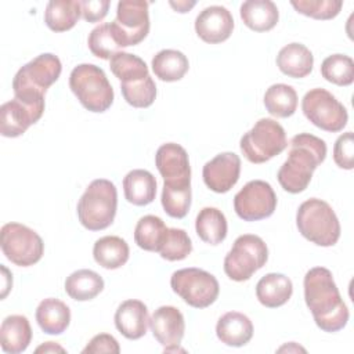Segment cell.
<instances>
[{"label":"cell","mask_w":354,"mask_h":354,"mask_svg":"<svg viewBox=\"0 0 354 354\" xmlns=\"http://www.w3.org/2000/svg\"><path fill=\"white\" fill-rule=\"evenodd\" d=\"M303 286L306 304L321 330L333 333L347 325L350 317L348 308L328 268H310L304 275Z\"/></svg>","instance_id":"obj_1"},{"label":"cell","mask_w":354,"mask_h":354,"mask_svg":"<svg viewBox=\"0 0 354 354\" xmlns=\"http://www.w3.org/2000/svg\"><path fill=\"white\" fill-rule=\"evenodd\" d=\"M288 159L279 167L277 178L289 194L303 192L313 177L314 170L326 158V144L322 138L310 133L292 137Z\"/></svg>","instance_id":"obj_2"},{"label":"cell","mask_w":354,"mask_h":354,"mask_svg":"<svg viewBox=\"0 0 354 354\" xmlns=\"http://www.w3.org/2000/svg\"><path fill=\"white\" fill-rule=\"evenodd\" d=\"M62 72L61 61L51 53H43L25 64L12 80L14 95L26 102H44L47 88L55 83Z\"/></svg>","instance_id":"obj_3"},{"label":"cell","mask_w":354,"mask_h":354,"mask_svg":"<svg viewBox=\"0 0 354 354\" xmlns=\"http://www.w3.org/2000/svg\"><path fill=\"white\" fill-rule=\"evenodd\" d=\"M118 191L106 178L93 180L77 202V217L88 231L108 228L116 216Z\"/></svg>","instance_id":"obj_4"},{"label":"cell","mask_w":354,"mask_h":354,"mask_svg":"<svg viewBox=\"0 0 354 354\" xmlns=\"http://www.w3.org/2000/svg\"><path fill=\"white\" fill-rule=\"evenodd\" d=\"M299 232L318 246H333L340 238V223L330 205L318 198L304 201L296 213Z\"/></svg>","instance_id":"obj_5"},{"label":"cell","mask_w":354,"mask_h":354,"mask_svg":"<svg viewBox=\"0 0 354 354\" xmlns=\"http://www.w3.org/2000/svg\"><path fill=\"white\" fill-rule=\"evenodd\" d=\"M69 87L79 102L90 112L101 113L111 108L115 94L105 72L94 64H80L69 75Z\"/></svg>","instance_id":"obj_6"},{"label":"cell","mask_w":354,"mask_h":354,"mask_svg":"<svg viewBox=\"0 0 354 354\" xmlns=\"http://www.w3.org/2000/svg\"><path fill=\"white\" fill-rule=\"evenodd\" d=\"M288 147L283 127L274 119L261 118L241 137L239 148L250 163H264Z\"/></svg>","instance_id":"obj_7"},{"label":"cell","mask_w":354,"mask_h":354,"mask_svg":"<svg viewBox=\"0 0 354 354\" xmlns=\"http://www.w3.org/2000/svg\"><path fill=\"white\" fill-rule=\"evenodd\" d=\"M267 260L268 248L266 242L254 234H243L235 239L231 250L227 253L224 272L230 279L243 282L264 267Z\"/></svg>","instance_id":"obj_8"},{"label":"cell","mask_w":354,"mask_h":354,"mask_svg":"<svg viewBox=\"0 0 354 354\" xmlns=\"http://www.w3.org/2000/svg\"><path fill=\"white\" fill-rule=\"evenodd\" d=\"M170 286L176 295L194 308L209 307L220 293V285L216 277L196 267L174 271L170 278Z\"/></svg>","instance_id":"obj_9"},{"label":"cell","mask_w":354,"mask_h":354,"mask_svg":"<svg viewBox=\"0 0 354 354\" xmlns=\"http://www.w3.org/2000/svg\"><path fill=\"white\" fill-rule=\"evenodd\" d=\"M0 246L3 254L19 267L36 264L44 253V243L40 235L32 228L12 221L1 227Z\"/></svg>","instance_id":"obj_10"},{"label":"cell","mask_w":354,"mask_h":354,"mask_svg":"<svg viewBox=\"0 0 354 354\" xmlns=\"http://www.w3.org/2000/svg\"><path fill=\"white\" fill-rule=\"evenodd\" d=\"M301 111L314 126L329 133L342 131L348 120L346 106L332 93L321 87L304 94Z\"/></svg>","instance_id":"obj_11"},{"label":"cell","mask_w":354,"mask_h":354,"mask_svg":"<svg viewBox=\"0 0 354 354\" xmlns=\"http://www.w3.org/2000/svg\"><path fill=\"white\" fill-rule=\"evenodd\" d=\"M111 28L122 48L140 44L149 33L148 3L144 0H120Z\"/></svg>","instance_id":"obj_12"},{"label":"cell","mask_w":354,"mask_h":354,"mask_svg":"<svg viewBox=\"0 0 354 354\" xmlns=\"http://www.w3.org/2000/svg\"><path fill=\"white\" fill-rule=\"evenodd\" d=\"M277 207V195L270 183L252 180L234 196V210L243 221H257L270 217Z\"/></svg>","instance_id":"obj_13"},{"label":"cell","mask_w":354,"mask_h":354,"mask_svg":"<svg viewBox=\"0 0 354 354\" xmlns=\"http://www.w3.org/2000/svg\"><path fill=\"white\" fill-rule=\"evenodd\" d=\"M44 112V102H26L17 97L0 106V133L3 137H19L39 122Z\"/></svg>","instance_id":"obj_14"},{"label":"cell","mask_w":354,"mask_h":354,"mask_svg":"<svg viewBox=\"0 0 354 354\" xmlns=\"http://www.w3.org/2000/svg\"><path fill=\"white\" fill-rule=\"evenodd\" d=\"M153 337L165 347V353L184 351L178 346L184 337L185 321L183 313L174 306H160L149 318Z\"/></svg>","instance_id":"obj_15"},{"label":"cell","mask_w":354,"mask_h":354,"mask_svg":"<svg viewBox=\"0 0 354 354\" xmlns=\"http://www.w3.org/2000/svg\"><path fill=\"white\" fill-rule=\"evenodd\" d=\"M241 158L234 152H221L205 163L203 183L217 194L228 192L239 180Z\"/></svg>","instance_id":"obj_16"},{"label":"cell","mask_w":354,"mask_h":354,"mask_svg":"<svg viewBox=\"0 0 354 354\" xmlns=\"http://www.w3.org/2000/svg\"><path fill=\"white\" fill-rule=\"evenodd\" d=\"M234 30L232 14L223 6L203 8L195 19L196 35L209 44L225 41Z\"/></svg>","instance_id":"obj_17"},{"label":"cell","mask_w":354,"mask_h":354,"mask_svg":"<svg viewBox=\"0 0 354 354\" xmlns=\"http://www.w3.org/2000/svg\"><path fill=\"white\" fill-rule=\"evenodd\" d=\"M116 329L130 340H137L147 333L149 325L148 308L141 300L129 299L119 304L115 313Z\"/></svg>","instance_id":"obj_18"},{"label":"cell","mask_w":354,"mask_h":354,"mask_svg":"<svg viewBox=\"0 0 354 354\" xmlns=\"http://www.w3.org/2000/svg\"><path fill=\"white\" fill-rule=\"evenodd\" d=\"M155 165L165 181L191 180L188 153L176 142H166L158 148Z\"/></svg>","instance_id":"obj_19"},{"label":"cell","mask_w":354,"mask_h":354,"mask_svg":"<svg viewBox=\"0 0 354 354\" xmlns=\"http://www.w3.org/2000/svg\"><path fill=\"white\" fill-rule=\"evenodd\" d=\"M216 335L227 346L242 347L253 336V324L248 315L238 311H228L218 318Z\"/></svg>","instance_id":"obj_20"},{"label":"cell","mask_w":354,"mask_h":354,"mask_svg":"<svg viewBox=\"0 0 354 354\" xmlns=\"http://www.w3.org/2000/svg\"><path fill=\"white\" fill-rule=\"evenodd\" d=\"M279 71L293 79H301L311 73L314 65L313 53L301 43H289L283 46L277 55Z\"/></svg>","instance_id":"obj_21"},{"label":"cell","mask_w":354,"mask_h":354,"mask_svg":"<svg viewBox=\"0 0 354 354\" xmlns=\"http://www.w3.org/2000/svg\"><path fill=\"white\" fill-rule=\"evenodd\" d=\"M32 340V328L25 315L14 314L4 318L0 326V344L4 353L19 354Z\"/></svg>","instance_id":"obj_22"},{"label":"cell","mask_w":354,"mask_h":354,"mask_svg":"<svg viewBox=\"0 0 354 354\" xmlns=\"http://www.w3.org/2000/svg\"><path fill=\"white\" fill-rule=\"evenodd\" d=\"M293 293V283L285 275L279 272H270L261 277L256 285L257 300L268 308H277L283 306Z\"/></svg>","instance_id":"obj_23"},{"label":"cell","mask_w":354,"mask_h":354,"mask_svg":"<svg viewBox=\"0 0 354 354\" xmlns=\"http://www.w3.org/2000/svg\"><path fill=\"white\" fill-rule=\"evenodd\" d=\"M241 19L243 24L254 32L271 30L278 19L279 11L271 0H248L241 4Z\"/></svg>","instance_id":"obj_24"},{"label":"cell","mask_w":354,"mask_h":354,"mask_svg":"<svg viewBox=\"0 0 354 354\" xmlns=\"http://www.w3.org/2000/svg\"><path fill=\"white\" fill-rule=\"evenodd\" d=\"M36 321L47 335H61L71 322V310L59 299L47 297L36 308Z\"/></svg>","instance_id":"obj_25"},{"label":"cell","mask_w":354,"mask_h":354,"mask_svg":"<svg viewBox=\"0 0 354 354\" xmlns=\"http://www.w3.org/2000/svg\"><path fill=\"white\" fill-rule=\"evenodd\" d=\"M123 192L127 202L136 206L149 205L156 195V180L151 171L134 169L123 178Z\"/></svg>","instance_id":"obj_26"},{"label":"cell","mask_w":354,"mask_h":354,"mask_svg":"<svg viewBox=\"0 0 354 354\" xmlns=\"http://www.w3.org/2000/svg\"><path fill=\"white\" fill-rule=\"evenodd\" d=\"M130 249L127 242L116 235H106L95 241L93 257L97 264L106 270H116L129 260Z\"/></svg>","instance_id":"obj_27"},{"label":"cell","mask_w":354,"mask_h":354,"mask_svg":"<svg viewBox=\"0 0 354 354\" xmlns=\"http://www.w3.org/2000/svg\"><path fill=\"white\" fill-rule=\"evenodd\" d=\"M104 289L102 277L87 268L73 271L65 279L66 295L77 301H87L98 296Z\"/></svg>","instance_id":"obj_28"},{"label":"cell","mask_w":354,"mask_h":354,"mask_svg":"<svg viewBox=\"0 0 354 354\" xmlns=\"http://www.w3.org/2000/svg\"><path fill=\"white\" fill-rule=\"evenodd\" d=\"M82 15L80 1L77 0H51L46 6L44 22L53 32L72 29Z\"/></svg>","instance_id":"obj_29"},{"label":"cell","mask_w":354,"mask_h":354,"mask_svg":"<svg viewBox=\"0 0 354 354\" xmlns=\"http://www.w3.org/2000/svg\"><path fill=\"white\" fill-rule=\"evenodd\" d=\"M195 230L203 242L209 245H218L227 236V218L224 213L217 207H203L196 216Z\"/></svg>","instance_id":"obj_30"},{"label":"cell","mask_w":354,"mask_h":354,"mask_svg":"<svg viewBox=\"0 0 354 354\" xmlns=\"http://www.w3.org/2000/svg\"><path fill=\"white\" fill-rule=\"evenodd\" d=\"M151 66L158 79L163 82H177L188 72L189 62L184 53L173 48H165L155 54Z\"/></svg>","instance_id":"obj_31"},{"label":"cell","mask_w":354,"mask_h":354,"mask_svg":"<svg viewBox=\"0 0 354 354\" xmlns=\"http://www.w3.org/2000/svg\"><path fill=\"white\" fill-rule=\"evenodd\" d=\"M191 180L165 181L162 189V206L173 218H184L191 207Z\"/></svg>","instance_id":"obj_32"},{"label":"cell","mask_w":354,"mask_h":354,"mask_svg":"<svg viewBox=\"0 0 354 354\" xmlns=\"http://www.w3.org/2000/svg\"><path fill=\"white\" fill-rule=\"evenodd\" d=\"M167 227L163 220L153 214H147L141 217L134 228V242L138 248L147 252H159Z\"/></svg>","instance_id":"obj_33"},{"label":"cell","mask_w":354,"mask_h":354,"mask_svg":"<svg viewBox=\"0 0 354 354\" xmlns=\"http://www.w3.org/2000/svg\"><path fill=\"white\" fill-rule=\"evenodd\" d=\"M264 106L272 116L289 118L296 112L297 93L292 86L285 83L272 84L264 94Z\"/></svg>","instance_id":"obj_34"},{"label":"cell","mask_w":354,"mask_h":354,"mask_svg":"<svg viewBox=\"0 0 354 354\" xmlns=\"http://www.w3.org/2000/svg\"><path fill=\"white\" fill-rule=\"evenodd\" d=\"M120 91L124 101L134 108H148L156 98V84L149 75L136 80L120 82Z\"/></svg>","instance_id":"obj_35"},{"label":"cell","mask_w":354,"mask_h":354,"mask_svg":"<svg viewBox=\"0 0 354 354\" xmlns=\"http://www.w3.org/2000/svg\"><path fill=\"white\" fill-rule=\"evenodd\" d=\"M321 75L336 86H350L354 82V61L344 54H332L322 61Z\"/></svg>","instance_id":"obj_36"},{"label":"cell","mask_w":354,"mask_h":354,"mask_svg":"<svg viewBox=\"0 0 354 354\" xmlns=\"http://www.w3.org/2000/svg\"><path fill=\"white\" fill-rule=\"evenodd\" d=\"M109 68L111 72L120 80V82H129V80H136L141 79L149 75L148 66L136 54H130L126 51H119L116 53L111 59H109Z\"/></svg>","instance_id":"obj_37"},{"label":"cell","mask_w":354,"mask_h":354,"mask_svg":"<svg viewBox=\"0 0 354 354\" xmlns=\"http://www.w3.org/2000/svg\"><path fill=\"white\" fill-rule=\"evenodd\" d=\"M192 252V242L189 235L183 228H167L165 241L159 249L162 259L167 261L184 260Z\"/></svg>","instance_id":"obj_38"},{"label":"cell","mask_w":354,"mask_h":354,"mask_svg":"<svg viewBox=\"0 0 354 354\" xmlns=\"http://www.w3.org/2000/svg\"><path fill=\"white\" fill-rule=\"evenodd\" d=\"M87 44L90 51L101 59H111L122 48L113 35L111 24L95 26L88 35Z\"/></svg>","instance_id":"obj_39"},{"label":"cell","mask_w":354,"mask_h":354,"mask_svg":"<svg viewBox=\"0 0 354 354\" xmlns=\"http://www.w3.org/2000/svg\"><path fill=\"white\" fill-rule=\"evenodd\" d=\"M290 4L299 14L321 21L335 18L343 7L340 0H292Z\"/></svg>","instance_id":"obj_40"},{"label":"cell","mask_w":354,"mask_h":354,"mask_svg":"<svg viewBox=\"0 0 354 354\" xmlns=\"http://www.w3.org/2000/svg\"><path fill=\"white\" fill-rule=\"evenodd\" d=\"M333 160L344 170H351L354 167V140L353 131L343 133L337 137L333 145Z\"/></svg>","instance_id":"obj_41"},{"label":"cell","mask_w":354,"mask_h":354,"mask_svg":"<svg viewBox=\"0 0 354 354\" xmlns=\"http://www.w3.org/2000/svg\"><path fill=\"white\" fill-rule=\"evenodd\" d=\"M83 354H98V353H113V354H119L120 353V346L118 343V340L109 335V333H100L95 335L88 343L87 346L82 350Z\"/></svg>","instance_id":"obj_42"},{"label":"cell","mask_w":354,"mask_h":354,"mask_svg":"<svg viewBox=\"0 0 354 354\" xmlns=\"http://www.w3.org/2000/svg\"><path fill=\"white\" fill-rule=\"evenodd\" d=\"M109 6V0H82V17L87 22H100L106 17Z\"/></svg>","instance_id":"obj_43"},{"label":"cell","mask_w":354,"mask_h":354,"mask_svg":"<svg viewBox=\"0 0 354 354\" xmlns=\"http://www.w3.org/2000/svg\"><path fill=\"white\" fill-rule=\"evenodd\" d=\"M36 353H65V348L61 347L59 344L54 343V342H46L44 344L39 346L36 350Z\"/></svg>","instance_id":"obj_44"},{"label":"cell","mask_w":354,"mask_h":354,"mask_svg":"<svg viewBox=\"0 0 354 354\" xmlns=\"http://www.w3.org/2000/svg\"><path fill=\"white\" fill-rule=\"evenodd\" d=\"M1 271H3V292H1V299H4L12 285V275L8 272V270L1 266Z\"/></svg>","instance_id":"obj_45"},{"label":"cell","mask_w":354,"mask_h":354,"mask_svg":"<svg viewBox=\"0 0 354 354\" xmlns=\"http://www.w3.org/2000/svg\"><path fill=\"white\" fill-rule=\"evenodd\" d=\"M177 12H188L196 3L195 1H185V0H180V1H170L169 3Z\"/></svg>","instance_id":"obj_46"}]
</instances>
